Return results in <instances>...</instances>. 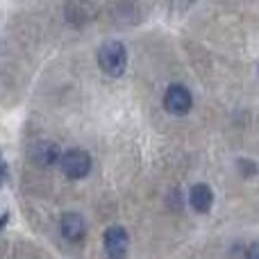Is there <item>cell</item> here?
<instances>
[{
	"mask_svg": "<svg viewBox=\"0 0 259 259\" xmlns=\"http://www.w3.org/2000/svg\"><path fill=\"white\" fill-rule=\"evenodd\" d=\"M98 64L103 68V73L112 77H118L125 73L127 66V50L121 41H107L103 44V48L98 50Z\"/></svg>",
	"mask_w": 259,
	"mask_h": 259,
	"instance_id": "6da1fadb",
	"label": "cell"
},
{
	"mask_svg": "<svg viewBox=\"0 0 259 259\" xmlns=\"http://www.w3.org/2000/svg\"><path fill=\"white\" fill-rule=\"evenodd\" d=\"M59 164H62V173L66 175V178L80 180V178H84V175H89L91 157H89V152H84V150H68L62 155Z\"/></svg>",
	"mask_w": 259,
	"mask_h": 259,
	"instance_id": "7a4b0ae2",
	"label": "cell"
},
{
	"mask_svg": "<svg viewBox=\"0 0 259 259\" xmlns=\"http://www.w3.org/2000/svg\"><path fill=\"white\" fill-rule=\"evenodd\" d=\"M130 248V237L127 230L121 225H112V228L105 230V250L112 259H123L127 255Z\"/></svg>",
	"mask_w": 259,
	"mask_h": 259,
	"instance_id": "3957f363",
	"label": "cell"
},
{
	"mask_svg": "<svg viewBox=\"0 0 259 259\" xmlns=\"http://www.w3.org/2000/svg\"><path fill=\"white\" fill-rule=\"evenodd\" d=\"M191 94H189L187 87L182 84H170L168 89H166V96H164V107L166 112L170 114H178V116H182V114H187L189 109H191Z\"/></svg>",
	"mask_w": 259,
	"mask_h": 259,
	"instance_id": "277c9868",
	"label": "cell"
},
{
	"mask_svg": "<svg viewBox=\"0 0 259 259\" xmlns=\"http://www.w3.org/2000/svg\"><path fill=\"white\" fill-rule=\"evenodd\" d=\"M62 234L68 239V241H80V239H84L87 234V223L84 219H82L80 214H75V211H71V214H64L62 216Z\"/></svg>",
	"mask_w": 259,
	"mask_h": 259,
	"instance_id": "5b68a950",
	"label": "cell"
},
{
	"mask_svg": "<svg viewBox=\"0 0 259 259\" xmlns=\"http://www.w3.org/2000/svg\"><path fill=\"white\" fill-rule=\"evenodd\" d=\"M211 202H214V193L207 184H196L189 191V205L198 211V214H205L211 209Z\"/></svg>",
	"mask_w": 259,
	"mask_h": 259,
	"instance_id": "8992f818",
	"label": "cell"
},
{
	"mask_svg": "<svg viewBox=\"0 0 259 259\" xmlns=\"http://www.w3.org/2000/svg\"><path fill=\"white\" fill-rule=\"evenodd\" d=\"M30 155L39 166H50L57 159H62V157H59V148L55 146L53 141H36L34 146H32Z\"/></svg>",
	"mask_w": 259,
	"mask_h": 259,
	"instance_id": "52a82bcc",
	"label": "cell"
},
{
	"mask_svg": "<svg viewBox=\"0 0 259 259\" xmlns=\"http://www.w3.org/2000/svg\"><path fill=\"white\" fill-rule=\"evenodd\" d=\"M7 175H9V170H7V164H5L3 155H0V187H3V184H5V180H7Z\"/></svg>",
	"mask_w": 259,
	"mask_h": 259,
	"instance_id": "ba28073f",
	"label": "cell"
},
{
	"mask_svg": "<svg viewBox=\"0 0 259 259\" xmlns=\"http://www.w3.org/2000/svg\"><path fill=\"white\" fill-rule=\"evenodd\" d=\"M248 259H259V243H252L248 248Z\"/></svg>",
	"mask_w": 259,
	"mask_h": 259,
	"instance_id": "9c48e42d",
	"label": "cell"
},
{
	"mask_svg": "<svg viewBox=\"0 0 259 259\" xmlns=\"http://www.w3.org/2000/svg\"><path fill=\"white\" fill-rule=\"evenodd\" d=\"M7 219H9V214H7V211H5V214H0V230H3L5 225H7Z\"/></svg>",
	"mask_w": 259,
	"mask_h": 259,
	"instance_id": "30bf717a",
	"label": "cell"
}]
</instances>
